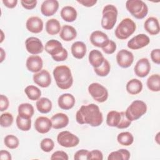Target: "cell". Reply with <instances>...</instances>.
<instances>
[{"instance_id": "obj_32", "label": "cell", "mask_w": 160, "mask_h": 160, "mask_svg": "<svg viewBox=\"0 0 160 160\" xmlns=\"http://www.w3.org/2000/svg\"><path fill=\"white\" fill-rule=\"evenodd\" d=\"M131 154L126 149H120L111 152L108 157V160H128L130 158Z\"/></svg>"}, {"instance_id": "obj_50", "label": "cell", "mask_w": 160, "mask_h": 160, "mask_svg": "<svg viewBox=\"0 0 160 160\" xmlns=\"http://www.w3.org/2000/svg\"><path fill=\"white\" fill-rule=\"evenodd\" d=\"M0 159L1 160H11L12 157L10 152L6 150H1Z\"/></svg>"}, {"instance_id": "obj_2", "label": "cell", "mask_w": 160, "mask_h": 160, "mask_svg": "<svg viewBox=\"0 0 160 160\" xmlns=\"http://www.w3.org/2000/svg\"><path fill=\"white\" fill-rule=\"evenodd\" d=\"M58 87L61 89H69L73 84V78L70 68L66 65L56 66L52 72Z\"/></svg>"}, {"instance_id": "obj_52", "label": "cell", "mask_w": 160, "mask_h": 160, "mask_svg": "<svg viewBox=\"0 0 160 160\" xmlns=\"http://www.w3.org/2000/svg\"><path fill=\"white\" fill-rule=\"evenodd\" d=\"M155 140H156V141L157 142L158 144L159 143V132H158L157 134L156 135V136H155Z\"/></svg>"}, {"instance_id": "obj_1", "label": "cell", "mask_w": 160, "mask_h": 160, "mask_svg": "<svg viewBox=\"0 0 160 160\" xmlns=\"http://www.w3.org/2000/svg\"><path fill=\"white\" fill-rule=\"evenodd\" d=\"M76 120L79 124H87L92 127L100 126L103 121L102 113L94 103L82 105L76 112Z\"/></svg>"}, {"instance_id": "obj_24", "label": "cell", "mask_w": 160, "mask_h": 160, "mask_svg": "<svg viewBox=\"0 0 160 160\" xmlns=\"http://www.w3.org/2000/svg\"><path fill=\"white\" fill-rule=\"evenodd\" d=\"M60 38L64 41H71L77 36L76 29L70 25H64L59 32Z\"/></svg>"}, {"instance_id": "obj_34", "label": "cell", "mask_w": 160, "mask_h": 160, "mask_svg": "<svg viewBox=\"0 0 160 160\" xmlns=\"http://www.w3.org/2000/svg\"><path fill=\"white\" fill-rule=\"evenodd\" d=\"M24 92L28 99L31 101H38L41 96V90L34 85L28 86L24 89Z\"/></svg>"}, {"instance_id": "obj_8", "label": "cell", "mask_w": 160, "mask_h": 160, "mask_svg": "<svg viewBox=\"0 0 160 160\" xmlns=\"http://www.w3.org/2000/svg\"><path fill=\"white\" fill-rule=\"evenodd\" d=\"M88 92L91 97L98 102H104L108 98V91L102 84L92 82L88 86Z\"/></svg>"}, {"instance_id": "obj_6", "label": "cell", "mask_w": 160, "mask_h": 160, "mask_svg": "<svg viewBox=\"0 0 160 160\" xmlns=\"http://www.w3.org/2000/svg\"><path fill=\"white\" fill-rule=\"evenodd\" d=\"M126 8L128 12L138 19H143L148 13V6L141 0H128L126 2Z\"/></svg>"}, {"instance_id": "obj_46", "label": "cell", "mask_w": 160, "mask_h": 160, "mask_svg": "<svg viewBox=\"0 0 160 160\" xmlns=\"http://www.w3.org/2000/svg\"><path fill=\"white\" fill-rule=\"evenodd\" d=\"M38 1L36 0L34 1H25V0H22L21 1V4L22 6L28 10H31L33 9L34 8H36V4H37Z\"/></svg>"}, {"instance_id": "obj_36", "label": "cell", "mask_w": 160, "mask_h": 160, "mask_svg": "<svg viewBox=\"0 0 160 160\" xmlns=\"http://www.w3.org/2000/svg\"><path fill=\"white\" fill-rule=\"evenodd\" d=\"M17 127L22 131H28L31 128V119L18 115L16 120Z\"/></svg>"}, {"instance_id": "obj_44", "label": "cell", "mask_w": 160, "mask_h": 160, "mask_svg": "<svg viewBox=\"0 0 160 160\" xmlns=\"http://www.w3.org/2000/svg\"><path fill=\"white\" fill-rule=\"evenodd\" d=\"M51 159H63V160H68L69 157L66 152L62 151H57L52 153L51 156Z\"/></svg>"}, {"instance_id": "obj_13", "label": "cell", "mask_w": 160, "mask_h": 160, "mask_svg": "<svg viewBox=\"0 0 160 160\" xmlns=\"http://www.w3.org/2000/svg\"><path fill=\"white\" fill-rule=\"evenodd\" d=\"M134 73L139 78H144L148 75L151 70V64L148 58H142L139 59L135 66Z\"/></svg>"}, {"instance_id": "obj_15", "label": "cell", "mask_w": 160, "mask_h": 160, "mask_svg": "<svg viewBox=\"0 0 160 160\" xmlns=\"http://www.w3.org/2000/svg\"><path fill=\"white\" fill-rule=\"evenodd\" d=\"M90 41L91 44L96 47L103 48L109 42L108 36L101 31H94L90 35Z\"/></svg>"}, {"instance_id": "obj_5", "label": "cell", "mask_w": 160, "mask_h": 160, "mask_svg": "<svg viewBox=\"0 0 160 160\" xmlns=\"http://www.w3.org/2000/svg\"><path fill=\"white\" fill-rule=\"evenodd\" d=\"M136 28L135 22L131 19L126 18L123 19L118 25L114 31V34L119 39H126L135 32Z\"/></svg>"}, {"instance_id": "obj_19", "label": "cell", "mask_w": 160, "mask_h": 160, "mask_svg": "<svg viewBox=\"0 0 160 160\" xmlns=\"http://www.w3.org/2000/svg\"><path fill=\"white\" fill-rule=\"evenodd\" d=\"M43 21L38 16H32L28 19L26 22V29L31 32L38 34L43 29Z\"/></svg>"}, {"instance_id": "obj_3", "label": "cell", "mask_w": 160, "mask_h": 160, "mask_svg": "<svg viewBox=\"0 0 160 160\" xmlns=\"http://www.w3.org/2000/svg\"><path fill=\"white\" fill-rule=\"evenodd\" d=\"M45 51L57 62L65 61L68 56L67 50L63 48L61 42L56 39L48 41L44 46Z\"/></svg>"}, {"instance_id": "obj_12", "label": "cell", "mask_w": 160, "mask_h": 160, "mask_svg": "<svg viewBox=\"0 0 160 160\" xmlns=\"http://www.w3.org/2000/svg\"><path fill=\"white\" fill-rule=\"evenodd\" d=\"M150 42L149 38L145 34H139L128 42V47L133 50L141 49L148 46Z\"/></svg>"}, {"instance_id": "obj_43", "label": "cell", "mask_w": 160, "mask_h": 160, "mask_svg": "<svg viewBox=\"0 0 160 160\" xmlns=\"http://www.w3.org/2000/svg\"><path fill=\"white\" fill-rule=\"evenodd\" d=\"M92 160V159H98V160H102L103 159V154L102 152L98 149H94L91 151H89L88 160Z\"/></svg>"}, {"instance_id": "obj_28", "label": "cell", "mask_w": 160, "mask_h": 160, "mask_svg": "<svg viewBox=\"0 0 160 160\" xmlns=\"http://www.w3.org/2000/svg\"><path fill=\"white\" fill-rule=\"evenodd\" d=\"M142 87V83L140 80L138 79H132L127 82L126 89L129 94L136 95L141 92Z\"/></svg>"}, {"instance_id": "obj_42", "label": "cell", "mask_w": 160, "mask_h": 160, "mask_svg": "<svg viewBox=\"0 0 160 160\" xmlns=\"http://www.w3.org/2000/svg\"><path fill=\"white\" fill-rule=\"evenodd\" d=\"M102 51L108 54H113L116 49V44L114 41L112 40H109V43L103 48H102Z\"/></svg>"}, {"instance_id": "obj_4", "label": "cell", "mask_w": 160, "mask_h": 160, "mask_svg": "<svg viewBox=\"0 0 160 160\" xmlns=\"http://www.w3.org/2000/svg\"><path fill=\"white\" fill-rule=\"evenodd\" d=\"M102 17L101 22V26L106 30L112 29L117 21L118 9L112 4L106 5L102 9Z\"/></svg>"}, {"instance_id": "obj_10", "label": "cell", "mask_w": 160, "mask_h": 160, "mask_svg": "<svg viewBox=\"0 0 160 160\" xmlns=\"http://www.w3.org/2000/svg\"><path fill=\"white\" fill-rule=\"evenodd\" d=\"M25 46L27 51L33 55L42 52L44 46L41 41L36 37H29L25 41Z\"/></svg>"}, {"instance_id": "obj_17", "label": "cell", "mask_w": 160, "mask_h": 160, "mask_svg": "<svg viewBox=\"0 0 160 160\" xmlns=\"http://www.w3.org/2000/svg\"><path fill=\"white\" fill-rule=\"evenodd\" d=\"M34 128L39 133L46 134L52 128L51 120L45 116H39L35 120Z\"/></svg>"}, {"instance_id": "obj_38", "label": "cell", "mask_w": 160, "mask_h": 160, "mask_svg": "<svg viewBox=\"0 0 160 160\" xmlns=\"http://www.w3.org/2000/svg\"><path fill=\"white\" fill-rule=\"evenodd\" d=\"M4 142L6 146L9 149H14L17 148L19 144V139L14 135H7L4 139Z\"/></svg>"}, {"instance_id": "obj_22", "label": "cell", "mask_w": 160, "mask_h": 160, "mask_svg": "<svg viewBox=\"0 0 160 160\" xmlns=\"http://www.w3.org/2000/svg\"><path fill=\"white\" fill-rule=\"evenodd\" d=\"M144 28L150 35L158 34L160 31L158 19L155 17L148 18L144 22Z\"/></svg>"}, {"instance_id": "obj_9", "label": "cell", "mask_w": 160, "mask_h": 160, "mask_svg": "<svg viewBox=\"0 0 160 160\" xmlns=\"http://www.w3.org/2000/svg\"><path fill=\"white\" fill-rule=\"evenodd\" d=\"M57 141L59 145L64 148L75 147L79 143V138L68 131L60 132L57 136Z\"/></svg>"}, {"instance_id": "obj_30", "label": "cell", "mask_w": 160, "mask_h": 160, "mask_svg": "<svg viewBox=\"0 0 160 160\" xmlns=\"http://www.w3.org/2000/svg\"><path fill=\"white\" fill-rule=\"evenodd\" d=\"M61 29L60 22L55 18H52L48 20L46 23V31L49 35H56L60 32Z\"/></svg>"}, {"instance_id": "obj_45", "label": "cell", "mask_w": 160, "mask_h": 160, "mask_svg": "<svg viewBox=\"0 0 160 160\" xmlns=\"http://www.w3.org/2000/svg\"><path fill=\"white\" fill-rule=\"evenodd\" d=\"M9 106V101L7 96L1 94L0 95V111L3 112L8 109Z\"/></svg>"}, {"instance_id": "obj_47", "label": "cell", "mask_w": 160, "mask_h": 160, "mask_svg": "<svg viewBox=\"0 0 160 160\" xmlns=\"http://www.w3.org/2000/svg\"><path fill=\"white\" fill-rule=\"evenodd\" d=\"M150 55L151 60L153 62L157 64H160V49L159 48L152 49Z\"/></svg>"}, {"instance_id": "obj_11", "label": "cell", "mask_w": 160, "mask_h": 160, "mask_svg": "<svg viewBox=\"0 0 160 160\" xmlns=\"http://www.w3.org/2000/svg\"><path fill=\"white\" fill-rule=\"evenodd\" d=\"M116 61L121 68H128L132 65L134 61V55L129 51L121 49L116 54Z\"/></svg>"}, {"instance_id": "obj_25", "label": "cell", "mask_w": 160, "mask_h": 160, "mask_svg": "<svg viewBox=\"0 0 160 160\" xmlns=\"http://www.w3.org/2000/svg\"><path fill=\"white\" fill-rule=\"evenodd\" d=\"M88 59L90 64L94 68H97L102 65L105 58L99 50L92 49L89 54Z\"/></svg>"}, {"instance_id": "obj_51", "label": "cell", "mask_w": 160, "mask_h": 160, "mask_svg": "<svg viewBox=\"0 0 160 160\" xmlns=\"http://www.w3.org/2000/svg\"><path fill=\"white\" fill-rule=\"evenodd\" d=\"M0 51H1V61H0V62H2L6 58V52L2 48H0Z\"/></svg>"}, {"instance_id": "obj_29", "label": "cell", "mask_w": 160, "mask_h": 160, "mask_svg": "<svg viewBox=\"0 0 160 160\" xmlns=\"http://www.w3.org/2000/svg\"><path fill=\"white\" fill-rule=\"evenodd\" d=\"M36 106L39 112L42 114H47L51 111L52 104L49 99L44 97L39 98L36 101Z\"/></svg>"}, {"instance_id": "obj_41", "label": "cell", "mask_w": 160, "mask_h": 160, "mask_svg": "<svg viewBox=\"0 0 160 160\" xmlns=\"http://www.w3.org/2000/svg\"><path fill=\"white\" fill-rule=\"evenodd\" d=\"M89 151L87 149H80L75 152L74 159L75 160H88Z\"/></svg>"}, {"instance_id": "obj_20", "label": "cell", "mask_w": 160, "mask_h": 160, "mask_svg": "<svg viewBox=\"0 0 160 160\" xmlns=\"http://www.w3.org/2000/svg\"><path fill=\"white\" fill-rule=\"evenodd\" d=\"M52 128L55 129H62L66 127L69 124L68 116L62 112H58L53 115L51 118Z\"/></svg>"}, {"instance_id": "obj_53", "label": "cell", "mask_w": 160, "mask_h": 160, "mask_svg": "<svg viewBox=\"0 0 160 160\" xmlns=\"http://www.w3.org/2000/svg\"><path fill=\"white\" fill-rule=\"evenodd\" d=\"M1 41H0V42L1 43L3 40H4V33H3V31H2V29H1Z\"/></svg>"}, {"instance_id": "obj_37", "label": "cell", "mask_w": 160, "mask_h": 160, "mask_svg": "<svg viewBox=\"0 0 160 160\" xmlns=\"http://www.w3.org/2000/svg\"><path fill=\"white\" fill-rule=\"evenodd\" d=\"M111 70V66L109 61L107 59H104L101 66L97 68H94L95 73L101 77H104L109 74Z\"/></svg>"}, {"instance_id": "obj_49", "label": "cell", "mask_w": 160, "mask_h": 160, "mask_svg": "<svg viewBox=\"0 0 160 160\" xmlns=\"http://www.w3.org/2000/svg\"><path fill=\"white\" fill-rule=\"evenodd\" d=\"M2 3L4 5L10 9H12L15 8L18 4L17 0H3Z\"/></svg>"}, {"instance_id": "obj_16", "label": "cell", "mask_w": 160, "mask_h": 160, "mask_svg": "<svg viewBox=\"0 0 160 160\" xmlns=\"http://www.w3.org/2000/svg\"><path fill=\"white\" fill-rule=\"evenodd\" d=\"M26 66L29 71L36 73L42 70L43 61L40 56L38 55H31L28 58Z\"/></svg>"}, {"instance_id": "obj_48", "label": "cell", "mask_w": 160, "mask_h": 160, "mask_svg": "<svg viewBox=\"0 0 160 160\" xmlns=\"http://www.w3.org/2000/svg\"><path fill=\"white\" fill-rule=\"evenodd\" d=\"M77 2L85 7H92L97 2V0H77Z\"/></svg>"}, {"instance_id": "obj_27", "label": "cell", "mask_w": 160, "mask_h": 160, "mask_svg": "<svg viewBox=\"0 0 160 160\" xmlns=\"http://www.w3.org/2000/svg\"><path fill=\"white\" fill-rule=\"evenodd\" d=\"M122 118V112L116 111H109L106 116V124L110 127L118 128Z\"/></svg>"}, {"instance_id": "obj_33", "label": "cell", "mask_w": 160, "mask_h": 160, "mask_svg": "<svg viewBox=\"0 0 160 160\" xmlns=\"http://www.w3.org/2000/svg\"><path fill=\"white\" fill-rule=\"evenodd\" d=\"M148 89L152 92H159L160 90V76L159 74L151 75L146 82Z\"/></svg>"}, {"instance_id": "obj_26", "label": "cell", "mask_w": 160, "mask_h": 160, "mask_svg": "<svg viewBox=\"0 0 160 160\" xmlns=\"http://www.w3.org/2000/svg\"><path fill=\"white\" fill-rule=\"evenodd\" d=\"M60 15L64 21L71 22L76 19L78 13L76 9L72 6H66L61 10Z\"/></svg>"}, {"instance_id": "obj_23", "label": "cell", "mask_w": 160, "mask_h": 160, "mask_svg": "<svg viewBox=\"0 0 160 160\" xmlns=\"http://www.w3.org/2000/svg\"><path fill=\"white\" fill-rule=\"evenodd\" d=\"M71 54L74 58L81 59L86 55L87 48L86 44L82 41L74 42L71 48Z\"/></svg>"}, {"instance_id": "obj_31", "label": "cell", "mask_w": 160, "mask_h": 160, "mask_svg": "<svg viewBox=\"0 0 160 160\" xmlns=\"http://www.w3.org/2000/svg\"><path fill=\"white\" fill-rule=\"evenodd\" d=\"M18 115L27 118H31L34 113V107L32 104L28 102L19 104L18 108Z\"/></svg>"}, {"instance_id": "obj_40", "label": "cell", "mask_w": 160, "mask_h": 160, "mask_svg": "<svg viewBox=\"0 0 160 160\" xmlns=\"http://www.w3.org/2000/svg\"><path fill=\"white\" fill-rule=\"evenodd\" d=\"M54 147V142L51 138H44L40 142L41 149L46 152H51Z\"/></svg>"}, {"instance_id": "obj_18", "label": "cell", "mask_w": 160, "mask_h": 160, "mask_svg": "<svg viewBox=\"0 0 160 160\" xmlns=\"http://www.w3.org/2000/svg\"><path fill=\"white\" fill-rule=\"evenodd\" d=\"M59 8V2L56 0H46L41 6V13L47 17L54 15Z\"/></svg>"}, {"instance_id": "obj_7", "label": "cell", "mask_w": 160, "mask_h": 160, "mask_svg": "<svg viewBox=\"0 0 160 160\" xmlns=\"http://www.w3.org/2000/svg\"><path fill=\"white\" fill-rule=\"evenodd\" d=\"M147 112L146 104L141 100H135L127 108L125 114L127 118L134 121L139 119Z\"/></svg>"}, {"instance_id": "obj_35", "label": "cell", "mask_w": 160, "mask_h": 160, "mask_svg": "<svg viewBox=\"0 0 160 160\" xmlns=\"http://www.w3.org/2000/svg\"><path fill=\"white\" fill-rule=\"evenodd\" d=\"M117 141L121 145L128 146L133 143L134 137L129 132H122L118 135Z\"/></svg>"}, {"instance_id": "obj_21", "label": "cell", "mask_w": 160, "mask_h": 160, "mask_svg": "<svg viewBox=\"0 0 160 160\" xmlns=\"http://www.w3.org/2000/svg\"><path fill=\"white\" fill-rule=\"evenodd\" d=\"M76 102L74 96L70 93H64L59 96L58 100L59 107L64 110H69L73 108Z\"/></svg>"}, {"instance_id": "obj_14", "label": "cell", "mask_w": 160, "mask_h": 160, "mask_svg": "<svg viewBox=\"0 0 160 160\" xmlns=\"http://www.w3.org/2000/svg\"><path fill=\"white\" fill-rule=\"evenodd\" d=\"M33 81L41 88H48L51 83V76L46 69H42L39 72L34 73L32 76Z\"/></svg>"}, {"instance_id": "obj_39", "label": "cell", "mask_w": 160, "mask_h": 160, "mask_svg": "<svg viewBox=\"0 0 160 160\" xmlns=\"http://www.w3.org/2000/svg\"><path fill=\"white\" fill-rule=\"evenodd\" d=\"M14 121L12 115L9 112H4L1 115L0 124L3 128H8L11 126Z\"/></svg>"}]
</instances>
